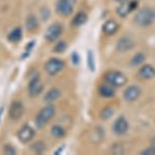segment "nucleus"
Instances as JSON below:
<instances>
[{"instance_id":"f257e3e1","label":"nucleus","mask_w":155,"mask_h":155,"mask_svg":"<svg viewBox=\"0 0 155 155\" xmlns=\"http://www.w3.org/2000/svg\"><path fill=\"white\" fill-rule=\"evenodd\" d=\"M155 12L151 7H143L134 16V22L137 25L142 27H148L154 23Z\"/></svg>"},{"instance_id":"f03ea898","label":"nucleus","mask_w":155,"mask_h":155,"mask_svg":"<svg viewBox=\"0 0 155 155\" xmlns=\"http://www.w3.org/2000/svg\"><path fill=\"white\" fill-rule=\"evenodd\" d=\"M55 113H56V109L53 104H47L46 107H44L35 117L36 126L38 128H44L55 116Z\"/></svg>"},{"instance_id":"7ed1b4c3","label":"nucleus","mask_w":155,"mask_h":155,"mask_svg":"<svg viewBox=\"0 0 155 155\" xmlns=\"http://www.w3.org/2000/svg\"><path fill=\"white\" fill-rule=\"evenodd\" d=\"M104 81L110 86L114 88H119L126 84L127 78L123 72L119 71H110L104 74Z\"/></svg>"},{"instance_id":"20e7f679","label":"nucleus","mask_w":155,"mask_h":155,"mask_svg":"<svg viewBox=\"0 0 155 155\" xmlns=\"http://www.w3.org/2000/svg\"><path fill=\"white\" fill-rule=\"evenodd\" d=\"M65 66V62L59 58H51L45 64V71L50 76H56Z\"/></svg>"},{"instance_id":"39448f33","label":"nucleus","mask_w":155,"mask_h":155,"mask_svg":"<svg viewBox=\"0 0 155 155\" xmlns=\"http://www.w3.org/2000/svg\"><path fill=\"white\" fill-rule=\"evenodd\" d=\"M77 0H58L56 3V12L60 16L67 17L72 14Z\"/></svg>"},{"instance_id":"423d86ee","label":"nucleus","mask_w":155,"mask_h":155,"mask_svg":"<svg viewBox=\"0 0 155 155\" xmlns=\"http://www.w3.org/2000/svg\"><path fill=\"white\" fill-rule=\"evenodd\" d=\"M24 104H22L21 101H14L9 107L8 110V115H9V118L12 120H20L23 117L24 115Z\"/></svg>"},{"instance_id":"0eeeda50","label":"nucleus","mask_w":155,"mask_h":155,"mask_svg":"<svg viewBox=\"0 0 155 155\" xmlns=\"http://www.w3.org/2000/svg\"><path fill=\"white\" fill-rule=\"evenodd\" d=\"M62 30H63V28H62V26L59 23L52 24V25H50L48 27V29H47L45 37H46L47 41L50 42L55 41L57 38H59L60 35H61Z\"/></svg>"},{"instance_id":"6e6552de","label":"nucleus","mask_w":155,"mask_h":155,"mask_svg":"<svg viewBox=\"0 0 155 155\" xmlns=\"http://www.w3.org/2000/svg\"><path fill=\"white\" fill-rule=\"evenodd\" d=\"M42 90H44V87H42V85L41 84L39 77L35 76V77L31 78V81L29 82V86H28L29 95L31 97H35L41 93Z\"/></svg>"},{"instance_id":"1a4fd4ad","label":"nucleus","mask_w":155,"mask_h":155,"mask_svg":"<svg viewBox=\"0 0 155 155\" xmlns=\"http://www.w3.org/2000/svg\"><path fill=\"white\" fill-rule=\"evenodd\" d=\"M128 122L124 117H119L118 119L115 120L114 124H113V131L117 136H122V134H126L128 130Z\"/></svg>"},{"instance_id":"9d476101","label":"nucleus","mask_w":155,"mask_h":155,"mask_svg":"<svg viewBox=\"0 0 155 155\" xmlns=\"http://www.w3.org/2000/svg\"><path fill=\"white\" fill-rule=\"evenodd\" d=\"M35 132H34V129L32 128L31 126L25 124L21 127V129L18 131V137L20 140V142L22 143H28L32 140V137H34Z\"/></svg>"},{"instance_id":"9b49d317","label":"nucleus","mask_w":155,"mask_h":155,"mask_svg":"<svg viewBox=\"0 0 155 155\" xmlns=\"http://www.w3.org/2000/svg\"><path fill=\"white\" fill-rule=\"evenodd\" d=\"M141 95V88L137 85H132V86H129L124 90L123 93V97L126 101L128 102H132L134 101H137V98Z\"/></svg>"},{"instance_id":"f8f14e48","label":"nucleus","mask_w":155,"mask_h":155,"mask_svg":"<svg viewBox=\"0 0 155 155\" xmlns=\"http://www.w3.org/2000/svg\"><path fill=\"white\" fill-rule=\"evenodd\" d=\"M155 76V69L151 64H145L139 69L137 77L142 81H147V80L153 79Z\"/></svg>"},{"instance_id":"ddd939ff","label":"nucleus","mask_w":155,"mask_h":155,"mask_svg":"<svg viewBox=\"0 0 155 155\" xmlns=\"http://www.w3.org/2000/svg\"><path fill=\"white\" fill-rule=\"evenodd\" d=\"M134 41L131 37L123 36L117 41L116 48L119 52L124 53V52H127V51H129V50H131L134 48Z\"/></svg>"},{"instance_id":"4468645a","label":"nucleus","mask_w":155,"mask_h":155,"mask_svg":"<svg viewBox=\"0 0 155 155\" xmlns=\"http://www.w3.org/2000/svg\"><path fill=\"white\" fill-rule=\"evenodd\" d=\"M137 1L136 0H132L130 2H127V3H123L122 5H120L117 9V14L120 17H126L129 12L137 8Z\"/></svg>"},{"instance_id":"2eb2a0df","label":"nucleus","mask_w":155,"mask_h":155,"mask_svg":"<svg viewBox=\"0 0 155 155\" xmlns=\"http://www.w3.org/2000/svg\"><path fill=\"white\" fill-rule=\"evenodd\" d=\"M119 29V25L115 20H109L102 26V31L107 34V35H113Z\"/></svg>"},{"instance_id":"dca6fc26","label":"nucleus","mask_w":155,"mask_h":155,"mask_svg":"<svg viewBox=\"0 0 155 155\" xmlns=\"http://www.w3.org/2000/svg\"><path fill=\"white\" fill-rule=\"evenodd\" d=\"M98 94L101 97H106V98H111V97H114L115 94H116V91H115V88L107 84H104L101 85L98 87Z\"/></svg>"},{"instance_id":"f3484780","label":"nucleus","mask_w":155,"mask_h":155,"mask_svg":"<svg viewBox=\"0 0 155 155\" xmlns=\"http://www.w3.org/2000/svg\"><path fill=\"white\" fill-rule=\"evenodd\" d=\"M22 36H23V30L20 27H17V28L12 29L11 32L8 33V41L12 42H18L21 41Z\"/></svg>"},{"instance_id":"a211bd4d","label":"nucleus","mask_w":155,"mask_h":155,"mask_svg":"<svg viewBox=\"0 0 155 155\" xmlns=\"http://www.w3.org/2000/svg\"><path fill=\"white\" fill-rule=\"evenodd\" d=\"M61 96V91L58 88H52L51 90H49L48 93L45 96V101L47 102H53L55 101L59 98Z\"/></svg>"},{"instance_id":"6ab92c4d","label":"nucleus","mask_w":155,"mask_h":155,"mask_svg":"<svg viewBox=\"0 0 155 155\" xmlns=\"http://www.w3.org/2000/svg\"><path fill=\"white\" fill-rule=\"evenodd\" d=\"M87 19H88V17H87V15L85 14V12H78V14L74 16V18L72 19L71 21V25H74V26H81V25L85 24L87 22Z\"/></svg>"},{"instance_id":"aec40b11","label":"nucleus","mask_w":155,"mask_h":155,"mask_svg":"<svg viewBox=\"0 0 155 155\" xmlns=\"http://www.w3.org/2000/svg\"><path fill=\"white\" fill-rule=\"evenodd\" d=\"M51 134L53 136L55 139H62V137H65L66 130L63 126L60 125H54L51 128Z\"/></svg>"},{"instance_id":"412c9836","label":"nucleus","mask_w":155,"mask_h":155,"mask_svg":"<svg viewBox=\"0 0 155 155\" xmlns=\"http://www.w3.org/2000/svg\"><path fill=\"white\" fill-rule=\"evenodd\" d=\"M38 20L34 15H29L28 17H27L26 19V28L28 30H35L37 29V27H38Z\"/></svg>"},{"instance_id":"4be33fe9","label":"nucleus","mask_w":155,"mask_h":155,"mask_svg":"<svg viewBox=\"0 0 155 155\" xmlns=\"http://www.w3.org/2000/svg\"><path fill=\"white\" fill-rule=\"evenodd\" d=\"M145 59H146V57H145V55L143 53H137V54H136L131 58L130 65L131 66H139V65H141V64L144 63Z\"/></svg>"},{"instance_id":"5701e85b","label":"nucleus","mask_w":155,"mask_h":155,"mask_svg":"<svg viewBox=\"0 0 155 155\" xmlns=\"http://www.w3.org/2000/svg\"><path fill=\"white\" fill-rule=\"evenodd\" d=\"M114 113H115V111H114L113 107H104V109L101 111V118L102 120H107V119H110L112 116H113Z\"/></svg>"},{"instance_id":"b1692460","label":"nucleus","mask_w":155,"mask_h":155,"mask_svg":"<svg viewBox=\"0 0 155 155\" xmlns=\"http://www.w3.org/2000/svg\"><path fill=\"white\" fill-rule=\"evenodd\" d=\"M31 149L33 150L35 153L37 154H41L42 152L46 150V144L44 143V142L39 141V142H36V143H34L33 145H32Z\"/></svg>"},{"instance_id":"393cba45","label":"nucleus","mask_w":155,"mask_h":155,"mask_svg":"<svg viewBox=\"0 0 155 155\" xmlns=\"http://www.w3.org/2000/svg\"><path fill=\"white\" fill-rule=\"evenodd\" d=\"M87 60H88V67L91 71H95V60H94V55L92 51H88V56H87Z\"/></svg>"},{"instance_id":"a878e982","label":"nucleus","mask_w":155,"mask_h":155,"mask_svg":"<svg viewBox=\"0 0 155 155\" xmlns=\"http://www.w3.org/2000/svg\"><path fill=\"white\" fill-rule=\"evenodd\" d=\"M66 47H67V45H66L65 41H58L56 44V46H55L53 51L55 52V53H63V52L66 50Z\"/></svg>"},{"instance_id":"bb28decb","label":"nucleus","mask_w":155,"mask_h":155,"mask_svg":"<svg viewBox=\"0 0 155 155\" xmlns=\"http://www.w3.org/2000/svg\"><path fill=\"white\" fill-rule=\"evenodd\" d=\"M3 152H4V154H7V155H15L16 154V149H15L12 145H5L3 148Z\"/></svg>"},{"instance_id":"cd10ccee","label":"nucleus","mask_w":155,"mask_h":155,"mask_svg":"<svg viewBox=\"0 0 155 155\" xmlns=\"http://www.w3.org/2000/svg\"><path fill=\"white\" fill-rule=\"evenodd\" d=\"M155 153V150H154V147L153 146H151V147H149V148H147V149H145L143 150V151L141 152V154H148V155H152V154H154Z\"/></svg>"},{"instance_id":"c85d7f7f","label":"nucleus","mask_w":155,"mask_h":155,"mask_svg":"<svg viewBox=\"0 0 155 155\" xmlns=\"http://www.w3.org/2000/svg\"><path fill=\"white\" fill-rule=\"evenodd\" d=\"M71 60H72V63L74 64H79V62H80V56L78 55V53H74L72 54V56H71Z\"/></svg>"},{"instance_id":"c756f323","label":"nucleus","mask_w":155,"mask_h":155,"mask_svg":"<svg viewBox=\"0 0 155 155\" xmlns=\"http://www.w3.org/2000/svg\"><path fill=\"white\" fill-rule=\"evenodd\" d=\"M116 1H118V2H122V3H123V2L127 1V0H116Z\"/></svg>"}]
</instances>
